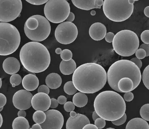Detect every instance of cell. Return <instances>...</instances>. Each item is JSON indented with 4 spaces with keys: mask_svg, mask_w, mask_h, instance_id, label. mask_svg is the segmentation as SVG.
I'll return each mask as SVG.
<instances>
[{
    "mask_svg": "<svg viewBox=\"0 0 149 129\" xmlns=\"http://www.w3.org/2000/svg\"><path fill=\"white\" fill-rule=\"evenodd\" d=\"M91 14L92 16H95L96 14V12L95 10H92L91 12Z\"/></svg>",
    "mask_w": 149,
    "mask_h": 129,
    "instance_id": "680465c9",
    "label": "cell"
},
{
    "mask_svg": "<svg viewBox=\"0 0 149 129\" xmlns=\"http://www.w3.org/2000/svg\"><path fill=\"white\" fill-rule=\"evenodd\" d=\"M76 7L81 10H89L98 8L96 5V0H71Z\"/></svg>",
    "mask_w": 149,
    "mask_h": 129,
    "instance_id": "603a6c76",
    "label": "cell"
},
{
    "mask_svg": "<svg viewBox=\"0 0 149 129\" xmlns=\"http://www.w3.org/2000/svg\"><path fill=\"white\" fill-rule=\"evenodd\" d=\"M115 35V34L111 32L107 33L105 37V40L109 43H111L113 41Z\"/></svg>",
    "mask_w": 149,
    "mask_h": 129,
    "instance_id": "60d3db41",
    "label": "cell"
},
{
    "mask_svg": "<svg viewBox=\"0 0 149 129\" xmlns=\"http://www.w3.org/2000/svg\"><path fill=\"white\" fill-rule=\"evenodd\" d=\"M33 95L30 91L21 90L17 91L13 97V105L19 110H26L32 106L31 100Z\"/></svg>",
    "mask_w": 149,
    "mask_h": 129,
    "instance_id": "4fadbf2b",
    "label": "cell"
},
{
    "mask_svg": "<svg viewBox=\"0 0 149 129\" xmlns=\"http://www.w3.org/2000/svg\"><path fill=\"white\" fill-rule=\"evenodd\" d=\"M12 126L13 129H30L28 121L24 117H18L14 120Z\"/></svg>",
    "mask_w": 149,
    "mask_h": 129,
    "instance_id": "d4e9b609",
    "label": "cell"
},
{
    "mask_svg": "<svg viewBox=\"0 0 149 129\" xmlns=\"http://www.w3.org/2000/svg\"><path fill=\"white\" fill-rule=\"evenodd\" d=\"M125 101H133L134 95L131 92H125L124 95Z\"/></svg>",
    "mask_w": 149,
    "mask_h": 129,
    "instance_id": "ab89813d",
    "label": "cell"
},
{
    "mask_svg": "<svg viewBox=\"0 0 149 129\" xmlns=\"http://www.w3.org/2000/svg\"><path fill=\"white\" fill-rule=\"evenodd\" d=\"M30 129H42V127L41 126V125L40 124H39L38 123L35 124L33 125L32 126L31 128H30Z\"/></svg>",
    "mask_w": 149,
    "mask_h": 129,
    "instance_id": "816d5d0a",
    "label": "cell"
},
{
    "mask_svg": "<svg viewBox=\"0 0 149 129\" xmlns=\"http://www.w3.org/2000/svg\"><path fill=\"white\" fill-rule=\"evenodd\" d=\"M22 8L21 0H0V22L15 20L20 16Z\"/></svg>",
    "mask_w": 149,
    "mask_h": 129,
    "instance_id": "9c48e42d",
    "label": "cell"
},
{
    "mask_svg": "<svg viewBox=\"0 0 149 129\" xmlns=\"http://www.w3.org/2000/svg\"><path fill=\"white\" fill-rule=\"evenodd\" d=\"M140 114L143 119L146 121H149V104H144L141 107Z\"/></svg>",
    "mask_w": 149,
    "mask_h": 129,
    "instance_id": "f1b7e54d",
    "label": "cell"
},
{
    "mask_svg": "<svg viewBox=\"0 0 149 129\" xmlns=\"http://www.w3.org/2000/svg\"><path fill=\"white\" fill-rule=\"evenodd\" d=\"M90 123V121L84 115L77 114L74 117H70L67 121V129H82L86 124Z\"/></svg>",
    "mask_w": 149,
    "mask_h": 129,
    "instance_id": "9a60e30c",
    "label": "cell"
},
{
    "mask_svg": "<svg viewBox=\"0 0 149 129\" xmlns=\"http://www.w3.org/2000/svg\"><path fill=\"white\" fill-rule=\"evenodd\" d=\"M38 25V20L36 15H34L29 18L26 21L24 30H34L37 28Z\"/></svg>",
    "mask_w": 149,
    "mask_h": 129,
    "instance_id": "484cf974",
    "label": "cell"
},
{
    "mask_svg": "<svg viewBox=\"0 0 149 129\" xmlns=\"http://www.w3.org/2000/svg\"><path fill=\"white\" fill-rule=\"evenodd\" d=\"M104 1L103 0H96L95 4L98 8L100 9L102 6L103 5Z\"/></svg>",
    "mask_w": 149,
    "mask_h": 129,
    "instance_id": "681fc988",
    "label": "cell"
},
{
    "mask_svg": "<svg viewBox=\"0 0 149 129\" xmlns=\"http://www.w3.org/2000/svg\"><path fill=\"white\" fill-rule=\"evenodd\" d=\"M107 129H114V128H107Z\"/></svg>",
    "mask_w": 149,
    "mask_h": 129,
    "instance_id": "6125c7cd",
    "label": "cell"
},
{
    "mask_svg": "<svg viewBox=\"0 0 149 129\" xmlns=\"http://www.w3.org/2000/svg\"><path fill=\"white\" fill-rule=\"evenodd\" d=\"M125 77L133 80L135 89L139 86L142 79L140 70L133 62L127 60H118L111 65L108 71L107 80L113 90L120 92L117 86L118 82Z\"/></svg>",
    "mask_w": 149,
    "mask_h": 129,
    "instance_id": "277c9868",
    "label": "cell"
},
{
    "mask_svg": "<svg viewBox=\"0 0 149 129\" xmlns=\"http://www.w3.org/2000/svg\"><path fill=\"white\" fill-rule=\"evenodd\" d=\"M72 101L74 106L77 107H83L87 104L88 98L85 93L79 92L74 95L73 97Z\"/></svg>",
    "mask_w": 149,
    "mask_h": 129,
    "instance_id": "cb8c5ba5",
    "label": "cell"
},
{
    "mask_svg": "<svg viewBox=\"0 0 149 129\" xmlns=\"http://www.w3.org/2000/svg\"><path fill=\"white\" fill-rule=\"evenodd\" d=\"M141 40L143 43L149 44V30L143 31L141 36Z\"/></svg>",
    "mask_w": 149,
    "mask_h": 129,
    "instance_id": "e575fe53",
    "label": "cell"
},
{
    "mask_svg": "<svg viewBox=\"0 0 149 129\" xmlns=\"http://www.w3.org/2000/svg\"><path fill=\"white\" fill-rule=\"evenodd\" d=\"M46 116L45 113L42 111L37 110L33 115V119L36 123L41 124L45 122Z\"/></svg>",
    "mask_w": 149,
    "mask_h": 129,
    "instance_id": "4316f807",
    "label": "cell"
},
{
    "mask_svg": "<svg viewBox=\"0 0 149 129\" xmlns=\"http://www.w3.org/2000/svg\"><path fill=\"white\" fill-rule=\"evenodd\" d=\"M27 2L34 5H41L46 3L49 0H25Z\"/></svg>",
    "mask_w": 149,
    "mask_h": 129,
    "instance_id": "74e56055",
    "label": "cell"
},
{
    "mask_svg": "<svg viewBox=\"0 0 149 129\" xmlns=\"http://www.w3.org/2000/svg\"><path fill=\"white\" fill-rule=\"evenodd\" d=\"M66 1H68V0H66Z\"/></svg>",
    "mask_w": 149,
    "mask_h": 129,
    "instance_id": "be15d7a7",
    "label": "cell"
},
{
    "mask_svg": "<svg viewBox=\"0 0 149 129\" xmlns=\"http://www.w3.org/2000/svg\"><path fill=\"white\" fill-rule=\"evenodd\" d=\"M64 108L67 112H70L74 110L75 106L73 103L71 101H68L64 104Z\"/></svg>",
    "mask_w": 149,
    "mask_h": 129,
    "instance_id": "d590c367",
    "label": "cell"
},
{
    "mask_svg": "<svg viewBox=\"0 0 149 129\" xmlns=\"http://www.w3.org/2000/svg\"><path fill=\"white\" fill-rule=\"evenodd\" d=\"M62 60L65 61H68L72 59V53L70 50L64 49L62 50L60 54Z\"/></svg>",
    "mask_w": 149,
    "mask_h": 129,
    "instance_id": "1f68e13d",
    "label": "cell"
},
{
    "mask_svg": "<svg viewBox=\"0 0 149 129\" xmlns=\"http://www.w3.org/2000/svg\"><path fill=\"white\" fill-rule=\"evenodd\" d=\"M21 63L29 72L38 73L46 70L51 63L47 48L37 42H30L22 46L19 53Z\"/></svg>",
    "mask_w": 149,
    "mask_h": 129,
    "instance_id": "7a4b0ae2",
    "label": "cell"
},
{
    "mask_svg": "<svg viewBox=\"0 0 149 129\" xmlns=\"http://www.w3.org/2000/svg\"><path fill=\"white\" fill-rule=\"evenodd\" d=\"M51 99L47 94L38 92L32 97L31 105L35 110L45 112L50 107Z\"/></svg>",
    "mask_w": 149,
    "mask_h": 129,
    "instance_id": "5bb4252c",
    "label": "cell"
},
{
    "mask_svg": "<svg viewBox=\"0 0 149 129\" xmlns=\"http://www.w3.org/2000/svg\"><path fill=\"white\" fill-rule=\"evenodd\" d=\"M70 12V4L66 0H49L44 8L47 19L54 23L66 20Z\"/></svg>",
    "mask_w": 149,
    "mask_h": 129,
    "instance_id": "ba28073f",
    "label": "cell"
},
{
    "mask_svg": "<svg viewBox=\"0 0 149 129\" xmlns=\"http://www.w3.org/2000/svg\"><path fill=\"white\" fill-rule=\"evenodd\" d=\"M46 118L45 122L40 124L42 129H61L64 123L63 115L59 111L51 110L45 112Z\"/></svg>",
    "mask_w": 149,
    "mask_h": 129,
    "instance_id": "7c38bea8",
    "label": "cell"
},
{
    "mask_svg": "<svg viewBox=\"0 0 149 129\" xmlns=\"http://www.w3.org/2000/svg\"><path fill=\"white\" fill-rule=\"evenodd\" d=\"M72 76V82L77 90L93 94L102 89L107 81L105 70L95 63H84L76 69Z\"/></svg>",
    "mask_w": 149,
    "mask_h": 129,
    "instance_id": "6da1fadb",
    "label": "cell"
},
{
    "mask_svg": "<svg viewBox=\"0 0 149 129\" xmlns=\"http://www.w3.org/2000/svg\"><path fill=\"white\" fill-rule=\"evenodd\" d=\"M112 46L117 54L124 57L133 55L138 49L139 40L138 36L133 31L123 30L115 35Z\"/></svg>",
    "mask_w": 149,
    "mask_h": 129,
    "instance_id": "8992f818",
    "label": "cell"
},
{
    "mask_svg": "<svg viewBox=\"0 0 149 129\" xmlns=\"http://www.w3.org/2000/svg\"><path fill=\"white\" fill-rule=\"evenodd\" d=\"M57 101L59 104H64L67 102V98L63 95H61L58 98Z\"/></svg>",
    "mask_w": 149,
    "mask_h": 129,
    "instance_id": "f6af8a7d",
    "label": "cell"
},
{
    "mask_svg": "<svg viewBox=\"0 0 149 129\" xmlns=\"http://www.w3.org/2000/svg\"><path fill=\"white\" fill-rule=\"evenodd\" d=\"M107 29L105 26L100 22H96L91 26L89 30L90 36L93 40H102L105 37Z\"/></svg>",
    "mask_w": 149,
    "mask_h": 129,
    "instance_id": "2e32d148",
    "label": "cell"
},
{
    "mask_svg": "<svg viewBox=\"0 0 149 129\" xmlns=\"http://www.w3.org/2000/svg\"><path fill=\"white\" fill-rule=\"evenodd\" d=\"M77 69V64L73 59L65 61L62 60L60 64L61 72L64 75H70L73 73Z\"/></svg>",
    "mask_w": 149,
    "mask_h": 129,
    "instance_id": "ffe728a7",
    "label": "cell"
},
{
    "mask_svg": "<svg viewBox=\"0 0 149 129\" xmlns=\"http://www.w3.org/2000/svg\"><path fill=\"white\" fill-rule=\"evenodd\" d=\"M58 103L57 100L54 98L51 99V104L50 108H56L58 106Z\"/></svg>",
    "mask_w": 149,
    "mask_h": 129,
    "instance_id": "bcb514c9",
    "label": "cell"
},
{
    "mask_svg": "<svg viewBox=\"0 0 149 129\" xmlns=\"http://www.w3.org/2000/svg\"><path fill=\"white\" fill-rule=\"evenodd\" d=\"M39 21L37 28L34 30H24L26 35L30 40L35 42H41L45 40L49 36L51 26L47 19L41 15H36Z\"/></svg>",
    "mask_w": 149,
    "mask_h": 129,
    "instance_id": "8fae6325",
    "label": "cell"
},
{
    "mask_svg": "<svg viewBox=\"0 0 149 129\" xmlns=\"http://www.w3.org/2000/svg\"><path fill=\"white\" fill-rule=\"evenodd\" d=\"M144 12L145 16L147 17H149V7L147 6L144 9Z\"/></svg>",
    "mask_w": 149,
    "mask_h": 129,
    "instance_id": "f5cc1de1",
    "label": "cell"
},
{
    "mask_svg": "<svg viewBox=\"0 0 149 129\" xmlns=\"http://www.w3.org/2000/svg\"><path fill=\"white\" fill-rule=\"evenodd\" d=\"M22 81L24 88L29 91L36 90L39 85L38 78L34 74H28L25 76Z\"/></svg>",
    "mask_w": 149,
    "mask_h": 129,
    "instance_id": "ac0fdd59",
    "label": "cell"
},
{
    "mask_svg": "<svg viewBox=\"0 0 149 129\" xmlns=\"http://www.w3.org/2000/svg\"><path fill=\"white\" fill-rule=\"evenodd\" d=\"M74 18H75V16L73 13L72 12H70L69 15L67 19L66 20L68 22H72L74 20Z\"/></svg>",
    "mask_w": 149,
    "mask_h": 129,
    "instance_id": "7dc6e473",
    "label": "cell"
},
{
    "mask_svg": "<svg viewBox=\"0 0 149 129\" xmlns=\"http://www.w3.org/2000/svg\"><path fill=\"white\" fill-rule=\"evenodd\" d=\"M134 0H104L103 12L108 19L115 22L128 19L133 13Z\"/></svg>",
    "mask_w": 149,
    "mask_h": 129,
    "instance_id": "5b68a950",
    "label": "cell"
},
{
    "mask_svg": "<svg viewBox=\"0 0 149 129\" xmlns=\"http://www.w3.org/2000/svg\"><path fill=\"white\" fill-rule=\"evenodd\" d=\"M100 117L98 116V115L97 114L95 111L93 112L92 114V118L94 121H95L96 119H97V118Z\"/></svg>",
    "mask_w": 149,
    "mask_h": 129,
    "instance_id": "db71d44e",
    "label": "cell"
},
{
    "mask_svg": "<svg viewBox=\"0 0 149 129\" xmlns=\"http://www.w3.org/2000/svg\"><path fill=\"white\" fill-rule=\"evenodd\" d=\"M135 53H136V56L137 58L140 60L145 58L146 55V51L142 48L138 49Z\"/></svg>",
    "mask_w": 149,
    "mask_h": 129,
    "instance_id": "8d00e7d4",
    "label": "cell"
},
{
    "mask_svg": "<svg viewBox=\"0 0 149 129\" xmlns=\"http://www.w3.org/2000/svg\"><path fill=\"white\" fill-rule=\"evenodd\" d=\"M21 36L17 29L7 22H0V55L13 54L20 45Z\"/></svg>",
    "mask_w": 149,
    "mask_h": 129,
    "instance_id": "52a82bcc",
    "label": "cell"
},
{
    "mask_svg": "<svg viewBox=\"0 0 149 129\" xmlns=\"http://www.w3.org/2000/svg\"><path fill=\"white\" fill-rule=\"evenodd\" d=\"M62 51V50L61 48H56V50L55 52L56 53V54H61Z\"/></svg>",
    "mask_w": 149,
    "mask_h": 129,
    "instance_id": "9f6ffc18",
    "label": "cell"
},
{
    "mask_svg": "<svg viewBox=\"0 0 149 129\" xmlns=\"http://www.w3.org/2000/svg\"><path fill=\"white\" fill-rule=\"evenodd\" d=\"M3 68L7 74L13 75L19 71L20 64L19 61L15 57H8L4 60L3 63Z\"/></svg>",
    "mask_w": 149,
    "mask_h": 129,
    "instance_id": "e0dca14e",
    "label": "cell"
},
{
    "mask_svg": "<svg viewBox=\"0 0 149 129\" xmlns=\"http://www.w3.org/2000/svg\"><path fill=\"white\" fill-rule=\"evenodd\" d=\"M126 129H149L148 123L141 118H136L131 120L127 123Z\"/></svg>",
    "mask_w": 149,
    "mask_h": 129,
    "instance_id": "7402d4cb",
    "label": "cell"
},
{
    "mask_svg": "<svg viewBox=\"0 0 149 129\" xmlns=\"http://www.w3.org/2000/svg\"><path fill=\"white\" fill-rule=\"evenodd\" d=\"M139 48H142L144 49L146 53V57H148L149 56V44L144 43L141 45L139 47Z\"/></svg>",
    "mask_w": 149,
    "mask_h": 129,
    "instance_id": "ee69618b",
    "label": "cell"
},
{
    "mask_svg": "<svg viewBox=\"0 0 149 129\" xmlns=\"http://www.w3.org/2000/svg\"><path fill=\"white\" fill-rule=\"evenodd\" d=\"M22 81L21 76L18 74H14L10 78V82L13 87H15L20 84Z\"/></svg>",
    "mask_w": 149,
    "mask_h": 129,
    "instance_id": "f546056e",
    "label": "cell"
},
{
    "mask_svg": "<svg viewBox=\"0 0 149 129\" xmlns=\"http://www.w3.org/2000/svg\"><path fill=\"white\" fill-rule=\"evenodd\" d=\"M77 113H76V112L74 111L71 112L70 113V116L71 117H74L77 116Z\"/></svg>",
    "mask_w": 149,
    "mask_h": 129,
    "instance_id": "11a10c76",
    "label": "cell"
},
{
    "mask_svg": "<svg viewBox=\"0 0 149 129\" xmlns=\"http://www.w3.org/2000/svg\"><path fill=\"white\" fill-rule=\"evenodd\" d=\"M117 86L120 92H131L135 89L133 80L129 77H125L120 79Z\"/></svg>",
    "mask_w": 149,
    "mask_h": 129,
    "instance_id": "44dd1931",
    "label": "cell"
},
{
    "mask_svg": "<svg viewBox=\"0 0 149 129\" xmlns=\"http://www.w3.org/2000/svg\"><path fill=\"white\" fill-rule=\"evenodd\" d=\"M26 116V113L25 110H20L18 113V117H25Z\"/></svg>",
    "mask_w": 149,
    "mask_h": 129,
    "instance_id": "f907efd6",
    "label": "cell"
},
{
    "mask_svg": "<svg viewBox=\"0 0 149 129\" xmlns=\"http://www.w3.org/2000/svg\"><path fill=\"white\" fill-rule=\"evenodd\" d=\"M127 119V116L126 113H125L123 116L120 118L116 120L112 121V124L116 126H120L124 124L126 122Z\"/></svg>",
    "mask_w": 149,
    "mask_h": 129,
    "instance_id": "836d02e7",
    "label": "cell"
},
{
    "mask_svg": "<svg viewBox=\"0 0 149 129\" xmlns=\"http://www.w3.org/2000/svg\"><path fill=\"white\" fill-rule=\"evenodd\" d=\"M64 90L65 93L69 95H73L77 92V89L74 86L72 81L67 82L64 86Z\"/></svg>",
    "mask_w": 149,
    "mask_h": 129,
    "instance_id": "83f0119b",
    "label": "cell"
},
{
    "mask_svg": "<svg viewBox=\"0 0 149 129\" xmlns=\"http://www.w3.org/2000/svg\"><path fill=\"white\" fill-rule=\"evenodd\" d=\"M3 123V118L2 115H1V113H0V128L1 127Z\"/></svg>",
    "mask_w": 149,
    "mask_h": 129,
    "instance_id": "6f0895ef",
    "label": "cell"
},
{
    "mask_svg": "<svg viewBox=\"0 0 149 129\" xmlns=\"http://www.w3.org/2000/svg\"><path fill=\"white\" fill-rule=\"evenodd\" d=\"M6 103V97L4 94L0 93V108L3 107Z\"/></svg>",
    "mask_w": 149,
    "mask_h": 129,
    "instance_id": "b9f144b4",
    "label": "cell"
},
{
    "mask_svg": "<svg viewBox=\"0 0 149 129\" xmlns=\"http://www.w3.org/2000/svg\"><path fill=\"white\" fill-rule=\"evenodd\" d=\"M130 61L133 62V63H134L140 69L142 67V63L140 59H138L137 58V57H134V58L131 59Z\"/></svg>",
    "mask_w": 149,
    "mask_h": 129,
    "instance_id": "7bdbcfd3",
    "label": "cell"
},
{
    "mask_svg": "<svg viewBox=\"0 0 149 129\" xmlns=\"http://www.w3.org/2000/svg\"><path fill=\"white\" fill-rule=\"evenodd\" d=\"M95 125L98 129L104 128L106 125V121L101 117L97 118L95 121Z\"/></svg>",
    "mask_w": 149,
    "mask_h": 129,
    "instance_id": "d6a6232c",
    "label": "cell"
},
{
    "mask_svg": "<svg viewBox=\"0 0 149 129\" xmlns=\"http://www.w3.org/2000/svg\"><path fill=\"white\" fill-rule=\"evenodd\" d=\"M134 1H139V0H134Z\"/></svg>",
    "mask_w": 149,
    "mask_h": 129,
    "instance_id": "94428289",
    "label": "cell"
},
{
    "mask_svg": "<svg viewBox=\"0 0 149 129\" xmlns=\"http://www.w3.org/2000/svg\"><path fill=\"white\" fill-rule=\"evenodd\" d=\"M38 91V92H44L48 95L49 93L50 90L47 86L42 85L39 86Z\"/></svg>",
    "mask_w": 149,
    "mask_h": 129,
    "instance_id": "f35d334b",
    "label": "cell"
},
{
    "mask_svg": "<svg viewBox=\"0 0 149 129\" xmlns=\"http://www.w3.org/2000/svg\"><path fill=\"white\" fill-rule=\"evenodd\" d=\"M1 86H2V80H1V77H0V89L1 88Z\"/></svg>",
    "mask_w": 149,
    "mask_h": 129,
    "instance_id": "91938a15",
    "label": "cell"
},
{
    "mask_svg": "<svg viewBox=\"0 0 149 129\" xmlns=\"http://www.w3.org/2000/svg\"><path fill=\"white\" fill-rule=\"evenodd\" d=\"M62 79L58 74L52 73L45 79V83L49 88L55 89L60 87L62 84Z\"/></svg>",
    "mask_w": 149,
    "mask_h": 129,
    "instance_id": "d6986e66",
    "label": "cell"
},
{
    "mask_svg": "<svg viewBox=\"0 0 149 129\" xmlns=\"http://www.w3.org/2000/svg\"><path fill=\"white\" fill-rule=\"evenodd\" d=\"M149 65H148L144 69L142 74V80L144 86L149 89Z\"/></svg>",
    "mask_w": 149,
    "mask_h": 129,
    "instance_id": "4dcf8cb0",
    "label": "cell"
},
{
    "mask_svg": "<svg viewBox=\"0 0 149 129\" xmlns=\"http://www.w3.org/2000/svg\"><path fill=\"white\" fill-rule=\"evenodd\" d=\"M83 129H98L95 125L92 124H88L84 127Z\"/></svg>",
    "mask_w": 149,
    "mask_h": 129,
    "instance_id": "c3c4849f",
    "label": "cell"
},
{
    "mask_svg": "<svg viewBox=\"0 0 149 129\" xmlns=\"http://www.w3.org/2000/svg\"><path fill=\"white\" fill-rule=\"evenodd\" d=\"M95 111L105 120L114 121L125 113L126 106L124 99L114 91H105L98 94L94 103Z\"/></svg>",
    "mask_w": 149,
    "mask_h": 129,
    "instance_id": "3957f363",
    "label": "cell"
},
{
    "mask_svg": "<svg viewBox=\"0 0 149 129\" xmlns=\"http://www.w3.org/2000/svg\"><path fill=\"white\" fill-rule=\"evenodd\" d=\"M78 30L72 22H65L59 24L55 32V37L58 42L63 45L72 43L77 38Z\"/></svg>",
    "mask_w": 149,
    "mask_h": 129,
    "instance_id": "30bf717a",
    "label": "cell"
}]
</instances>
